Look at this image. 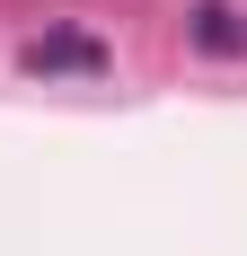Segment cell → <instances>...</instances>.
<instances>
[{"label":"cell","mask_w":247,"mask_h":256,"mask_svg":"<svg viewBox=\"0 0 247 256\" xmlns=\"http://www.w3.org/2000/svg\"><path fill=\"white\" fill-rule=\"evenodd\" d=\"M26 71H106V44L98 36H36L26 44Z\"/></svg>","instance_id":"obj_1"},{"label":"cell","mask_w":247,"mask_h":256,"mask_svg":"<svg viewBox=\"0 0 247 256\" xmlns=\"http://www.w3.org/2000/svg\"><path fill=\"white\" fill-rule=\"evenodd\" d=\"M194 44L203 53H247V18L230 9V0H203L194 9Z\"/></svg>","instance_id":"obj_2"}]
</instances>
